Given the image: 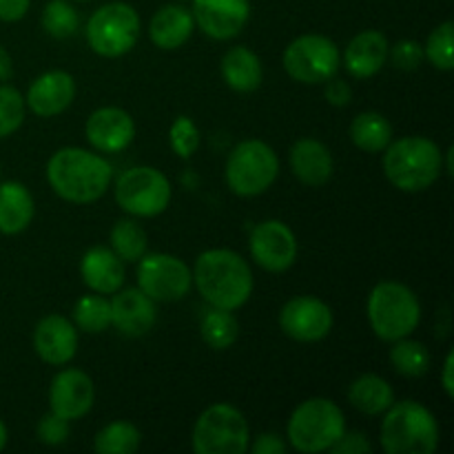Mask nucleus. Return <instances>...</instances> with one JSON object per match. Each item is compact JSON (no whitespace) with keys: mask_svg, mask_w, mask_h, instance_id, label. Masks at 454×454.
I'll list each match as a JSON object with an SVG mask.
<instances>
[{"mask_svg":"<svg viewBox=\"0 0 454 454\" xmlns=\"http://www.w3.org/2000/svg\"><path fill=\"white\" fill-rule=\"evenodd\" d=\"M248 448H251L253 454H286V450H288L286 443H284L282 439L273 433L260 434V437L253 442V446L248 443Z\"/></svg>","mask_w":454,"mask_h":454,"instance_id":"nucleus-41","label":"nucleus"},{"mask_svg":"<svg viewBox=\"0 0 454 454\" xmlns=\"http://www.w3.org/2000/svg\"><path fill=\"white\" fill-rule=\"evenodd\" d=\"M47 180L67 202L89 204L106 193L114 180V168L100 155L78 146H65L49 160Z\"/></svg>","mask_w":454,"mask_h":454,"instance_id":"nucleus-1","label":"nucleus"},{"mask_svg":"<svg viewBox=\"0 0 454 454\" xmlns=\"http://www.w3.org/2000/svg\"><path fill=\"white\" fill-rule=\"evenodd\" d=\"M344 412L331 399H306L295 408L288 421V443L295 450L315 454L331 450L333 443L344 434Z\"/></svg>","mask_w":454,"mask_h":454,"instance_id":"nucleus-6","label":"nucleus"},{"mask_svg":"<svg viewBox=\"0 0 454 454\" xmlns=\"http://www.w3.org/2000/svg\"><path fill=\"white\" fill-rule=\"evenodd\" d=\"M395 371L403 377H424L430 371V353L421 341L397 340L390 350Z\"/></svg>","mask_w":454,"mask_h":454,"instance_id":"nucleus-32","label":"nucleus"},{"mask_svg":"<svg viewBox=\"0 0 454 454\" xmlns=\"http://www.w3.org/2000/svg\"><path fill=\"white\" fill-rule=\"evenodd\" d=\"M368 322L384 341L412 335L419 326L421 306L415 293L399 282H380L368 295Z\"/></svg>","mask_w":454,"mask_h":454,"instance_id":"nucleus-5","label":"nucleus"},{"mask_svg":"<svg viewBox=\"0 0 454 454\" xmlns=\"http://www.w3.org/2000/svg\"><path fill=\"white\" fill-rule=\"evenodd\" d=\"M168 142L180 158H191L200 146V131L193 120L186 118V115L176 118V122L171 124V131H168Z\"/></svg>","mask_w":454,"mask_h":454,"instance_id":"nucleus-37","label":"nucleus"},{"mask_svg":"<svg viewBox=\"0 0 454 454\" xmlns=\"http://www.w3.org/2000/svg\"><path fill=\"white\" fill-rule=\"evenodd\" d=\"M200 333H202V340L208 348L226 350L238 341L239 324L235 319L233 310L211 306L204 313L202 324H200Z\"/></svg>","mask_w":454,"mask_h":454,"instance_id":"nucleus-29","label":"nucleus"},{"mask_svg":"<svg viewBox=\"0 0 454 454\" xmlns=\"http://www.w3.org/2000/svg\"><path fill=\"white\" fill-rule=\"evenodd\" d=\"M384 173L390 184L406 193L430 189L443 171V153L430 137L408 136L386 146Z\"/></svg>","mask_w":454,"mask_h":454,"instance_id":"nucleus-3","label":"nucleus"},{"mask_svg":"<svg viewBox=\"0 0 454 454\" xmlns=\"http://www.w3.org/2000/svg\"><path fill=\"white\" fill-rule=\"evenodd\" d=\"M452 40H454V22L446 20L433 29V34L428 35V43H426V58L433 62L437 69L442 71H452L454 60H452Z\"/></svg>","mask_w":454,"mask_h":454,"instance_id":"nucleus-35","label":"nucleus"},{"mask_svg":"<svg viewBox=\"0 0 454 454\" xmlns=\"http://www.w3.org/2000/svg\"><path fill=\"white\" fill-rule=\"evenodd\" d=\"M75 98V82L67 71H47L31 82L25 105L40 118L62 114Z\"/></svg>","mask_w":454,"mask_h":454,"instance_id":"nucleus-20","label":"nucleus"},{"mask_svg":"<svg viewBox=\"0 0 454 454\" xmlns=\"http://www.w3.org/2000/svg\"><path fill=\"white\" fill-rule=\"evenodd\" d=\"M279 173V160L266 142H239L226 160V182L235 195L255 198L273 186Z\"/></svg>","mask_w":454,"mask_h":454,"instance_id":"nucleus-7","label":"nucleus"},{"mask_svg":"<svg viewBox=\"0 0 454 454\" xmlns=\"http://www.w3.org/2000/svg\"><path fill=\"white\" fill-rule=\"evenodd\" d=\"M96 399L91 377L84 375L78 368H67L53 377L49 386V406L51 412L60 415L62 419L75 421L87 415Z\"/></svg>","mask_w":454,"mask_h":454,"instance_id":"nucleus-16","label":"nucleus"},{"mask_svg":"<svg viewBox=\"0 0 454 454\" xmlns=\"http://www.w3.org/2000/svg\"><path fill=\"white\" fill-rule=\"evenodd\" d=\"M195 286L200 295L217 309L235 310L253 293V273L247 262L229 248H211L195 260Z\"/></svg>","mask_w":454,"mask_h":454,"instance_id":"nucleus-2","label":"nucleus"},{"mask_svg":"<svg viewBox=\"0 0 454 454\" xmlns=\"http://www.w3.org/2000/svg\"><path fill=\"white\" fill-rule=\"evenodd\" d=\"M38 439L47 446H60L69 439V421L62 419L56 412L44 415L38 424Z\"/></svg>","mask_w":454,"mask_h":454,"instance_id":"nucleus-39","label":"nucleus"},{"mask_svg":"<svg viewBox=\"0 0 454 454\" xmlns=\"http://www.w3.org/2000/svg\"><path fill=\"white\" fill-rule=\"evenodd\" d=\"M293 176L309 186H322L333 176V155L319 140L304 137L291 149Z\"/></svg>","mask_w":454,"mask_h":454,"instance_id":"nucleus-23","label":"nucleus"},{"mask_svg":"<svg viewBox=\"0 0 454 454\" xmlns=\"http://www.w3.org/2000/svg\"><path fill=\"white\" fill-rule=\"evenodd\" d=\"M111 304V326L127 337H142L153 328L158 319L155 301L140 288H124L114 295Z\"/></svg>","mask_w":454,"mask_h":454,"instance_id":"nucleus-19","label":"nucleus"},{"mask_svg":"<svg viewBox=\"0 0 454 454\" xmlns=\"http://www.w3.org/2000/svg\"><path fill=\"white\" fill-rule=\"evenodd\" d=\"M452 153H454V149L450 146V149H448V153H446V173L448 176H452Z\"/></svg>","mask_w":454,"mask_h":454,"instance_id":"nucleus-46","label":"nucleus"},{"mask_svg":"<svg viewBox=\"0 0 454 454\" xmlns=\"http://www.w3.org/2000/svg\"><path fill=\"white\" fill-rule=\"evenodd\" d=\"M248 443L251 430L247 419L231 403H215L195 421L193 450L198 454H244Z\"/></svg>","mask_w":454,"mask_h":454,"instance_id":"nucleus-8","label":"nucleus"},{"mask_svg":"<svg viewBox=\"0 0 454 454\" xmlns=\"http://www.w3.org/2000/svg\"><path fill=\"white\" fill-rule=\"evenodd\" d=\"M326 100L331 102L333 106H346L353 98V89L344 82V80H326Z\"/></svg>","mask_w":454,"mask_h":454,"instance_id":"nucleus-42","label":"nucleus"},{"mask_svg":"<svg viewBox=\"0 0 454 454\" xmlns=\"http://www.w3.org/2000/svg\"><path fill=\"white\" fill-rule=\"evenodd\" d=\"M350 140L366 153H380L393 140V127L381 114L366 111V114H359L350 124Z\"/></svg>","mask_w":454,"mask_h":454,"instance_id":"nucleus-28","label":"nucleus"},{"mask_svg":"<svg viewBox=\"0 0 454 454\" xmlns=\"http://www.w3.org/2000/svg\"><path fill=\"white\" fill-rule=\"evenodd\" d=\"M348 402L364 415H381L395 403V393L384 377L368 372L350 384Z\"/></svg>","mask_w":454,"mask_h":454,"instance_id":"nucleus-27","label":"nucleus"},{"mask_svg":"<svg viewBox=\"0 0 454 454\" xmlns=\"http://www.w3.org/2000/svg\"><path fill=\"white\" fill-rule=\"evenodd\" d=\"M380 439L388 454H430L439 446V426L428 408L408 399L386 411Z\"/></svg>","mask_w":454,"mask_h":454,"instance_id":"nucleus-4","label":"nucleus"},{"mask_svg":"<svg viewBox=\"0 0 454 454\" xmlns=\"http://www.w3.org/2000/svg\"><path fill=\"white\" fill-rule=\"evenodd\" d=\"M34 346L40 359L51 366H65L78 350V331L62 315H47L34 331Z\"/></svg>","mask_w":454,"mask_h":454,"instance_id":"nucleus-18","label":"nucleus"},{"mask_svg":"<svg viewBox=\"0 0 454 454\" xmlns=\"http://www.w3.org/2000/svg\"><path fill=\"white\" fill-rule=\"evenodd\" d=\"M452 371H454V353L446 355V362H443V375H442V386H443V393L448 395V397H454V377H452Z\"/></svg>","mask_w":454,"mask_h":454,"instance_id":"nucleus-44","label":"nucleus"},{"mask_svg":"<svg viewBox=\"0 0 454 454\" xmlns=\"http://www.w3.org/2000/svg\"><path fill=\"white\" fill-rule=\"evenodd\" d=\"M226 84L239 93H251L262 84V62L248 47H233L222 58Z\"/></svg>","mask_w":454,"mask_h":454,"instance_id":"nucleus-26","label":"nucleus"},{"mask_svg":"<svg viewBox=\"0 0 454 454\" xmlns=\"http://www.w3.org/2000/svg\"><path fill=\"white\" fill-rule=\"evenodd\" d=\"M284 69L301 84H324L340 69V49L326 35H300L284 51Z\"/></svg>","mask_w":454,"mask_h":454,"instance_id":"nucleus-11","label":"nucleus"},{"mask_svg":"<svg viewBox=\"0 0 454 454\" xmlns=\"http://www.w3.org/2000/svg\"><path fill=\"white\" fill-rule=\"evenodd\" d=\"M84 131H87V140L91 142L93 149L102 151V153H118L133 142L136 124L124 109L102 106L89 115Z\"/></svg>","mask_w":454,"mask_h":454,"instance_id":"nucleus-17","label":"nucleus"},{"mask_svg":"<svg viewBox=\"0 0 454 454\" xmlns=\"http://www.w3.org/2000/svg\"><path fill=\"white\" fill-rule=\"evenodd\" d=\"M4 446H7V428H4V424L0 421V450H3Z\"/></svg>","mask_w":454,"mask_h":454,"instance_id":"nucleus-47","label":"nucleus"},{"mask_svg":"<svg viewBox=\"0 0 454 454\" xmlns=\"http://www.w3.org/2000/svg\"><path fill=\"white\" fill-rule=\"evenodd\" d=\"M193 27L195 20L189 9H184L182 4H164L151 18L149 35L155 47L171 51V49H180L191 38Z\"/></svg>","mask_w":454,"mask_h":454,"instance_id":"nucleus-24","label":"nucleus"},{"mask_svg":"<svg viewBox=\"0 0 454 454\" xmlns=\"http://www.w3.org/2000/svg\"><path fill=\"white\" fill-rule=\"evenodd\" d=\"M82 282L100 295H114L124 284V262L106 247L89 248L80 262Z\"/></svg>","mask_w":454,"mask_h":454,"instance_id":"nucleus-21","label":"nucleus"},{"mask_svg":"<svg viewBox=\"0 0 454 454\" xmlns=\"http://www.w3.org/2000/svg\"><path fill=\"white\" fill-rule=\"evenodd\" d=\"M115 202L136 217H155L171 202V184L158 168L133 167L115 182Z\"/></svg>","mask_w":454,"mask_h":454,"instance_id":"nucleus-10","label":"nucleus"},{"mask_svg":"<svg viewBox=\"0 0 454 454\" xmlns=\"http://www.w3.org/2000/svg\"><path fill=\"white\" fill-rule=\"evenodd\" d=\"M140 16L127 3L102 4L87 22V43L98 56L118 58L136 47Z\"/></svg>","mask_w":454,"mask_h":454,"instance_id":"nucleus-9","label":"nucleus"},{"mask_svg":"<svg viewBox=\"0 0 454 454\" xmlns=\"http://www.w3.org/2000/svg\"><path fill=\"white\" fill-rule=\"evenodd\" d=\"M34 220V198L20 182L0 184V233H22Z\"/></svg>","mask_w":454,"mask_h":454,"instance_id":"nucleus-25","label":"nucleus"},{"mask_svg":"<svg viewBox=\"0 0 454 454\" xmlns=\"http://www.w3.org/2000/svg\"><path fill=\"white\" fill-rule=\"evenodd\" d=\"M251 255L270 273H284L297 260L295 233L279 220H266L253 229Z\"/></svg>","mask_w":454,"mask_h":454,"instance_id":"nucleus-13","label":"nucleus"},{"mask_svg":"<svg viewBox=\"0 0 454 454\" xmlns=\"http://www.w3.org/2000/svg\"><path fill=\"white\" fill-rule=\"evenodd\" d=\"M279 326L295 341H319L331 333L333 310L317 297H293L279 313Z\"/></svg>","mask_w":454,"mask_h":454,"instance_id":"nucleus-14","label":"nucleus"},{"mask_svg":"<svg viewBox=\"0 0 454 454\" xmlns=\"http://www.w3.org/2000/svg\"><path fill=\"white\" fill-rule=\"evenodd\" d=\"M75 3H89V0H75Z\"/></svg>","mask_w":454,"mask_h":454,"instance_id":"nucleus-48","label":"nucleus"},{"mask_svg":"<svg viewBox=\"0 0 454 454\" xmlns=\"http://www.w3.org/2000/svg\"><path fill=\"white\" fill-rule=\"evenodd\" d=\"M331 452H335V454H366V452H372V446L362 433H346V430H344V434H341V437L337 439V442L331 446Z\"/></svg>","mask_w":454,"mask_h":454,"instance_id":"nucleus-40","label":"nucleus"},{"mask_svg":"<svg viewBox=\"0 0 454 454\" xmlns=\"http://www.w3.org/2000/svg\"><path fill=\"white\" fill-rule=\"evenodd\" d=\"M149 239L136 220H118L111 229V251L122 262H137L146 253Z\"/></svg>","mask_w":454,"mask_h":454,"instance_id":"nucleus-31","label":"nucleus"},{"mask_svg":"<svg viewBox=\"0 0 454 454\" xmlns=\"http://www.w3.org/2000/svg\"><path fill=\"white\" fill-rule=\"evenodd\" d=\"M388 56L393 65L402 71H415L421 65L424 49L415 40H399L393 49H388Z\"/></svg>","mask_w":454,"mask_h":454,"instance_id":"nucleus-38","label":"nucleus"},{"mask_svg":"<svg viewBox=\"0 0 454 454\" xmlns=\"http://www.w3.org/2000/svg\"><path fill=\"white\" fill-rule=\"evenodd\" d=\"M142 434L129 421H114L96 434L93 450L100 454H131L140 448Z\"/></svg>","mask_w":454,"mask_h":454,"instance_id":"nucleus-30","label":"nucleus"},{"mask_svg":"<svg viewBox=\"0 0 454 454\" xmlns=\"http://www.w3.org/2000/svg\"><path fill=\"white\" fill-rule=\"evenodd\" d=\"M193 275L176 255L151 253L137 260V288L153 301H180L189 293Z\"/></svg>","mask_w":454,"mask_h":454,"instance_id":"nucleus-12","label":"nucleus"},{"mask_svg":"<svg viewBox=\"0 0 454 454\" xmlns=\"http://www.w3.org/2000/svg\"><path fill=\"white\" fill-rule=\"evenodd\" d=\"M191 3H193L191 13L195 25L213 40L235 38L251 18L248 0H191Z\"/></svg>","mask_w":454,"mask_h":454,"instance_id":"nucleus-15","label":"nucleus"},{"mask_svg":"<svg viewBox=\"0 0 454 454\" xmlns=\"http://www.w3.org/2000/svg\"><path fill=\"white\" fill-rule=\"evenodd\" d=\"M25 98L12 87H0V140L18 131L25 120Z\"/></svg>","mask_w":454,"mask_h":454,"instance_id":"nucleus-36","label":"nucleus"},{"mask_svg":"<svg viewBox=\"0 0 454 454\" xmlns=\"http://www.w3.org/2000/svg\"><path fill=\"white\" fill-rule=\"evenodd\" d=\"M31 0H0V20L16 22L29 12Z\"/></svg>","mask_w":454,"mask_h":454,"instance_id":"nucleus-43","label":"nucleus"},{"mask_svg":"<svg viewBox=\"0 0 454 454\" xmlns=\"http://www.w3.org/2000/svg\"><path fill=\"white\" fill-rule=\"evenodd\" d=\"M388 60V40L381 31H362L350 40L344 53V65L353 78L364 80L375 75Z\"/></svg>","mask_w":454,"mask_h":454,"instance_id":"nucleus-22","label":"nucleus"},{"mask_svg":"<svg viewBox=\"0 0 454 454\" xmlns=\"http://www.w3.org/2000/svg\"><path fill=\"white\" fill-rule=\"evenodd\" d=\"M13 74V65H12V56L7 53V49L0 44V82L12 78Z\"/></svg>","mask_w":454,"mask_h":454,"instance_id":"nucleus-45","label":"nucleus"},{"mask_svg":"<svg viewBox=\"0 0 454 454\" xmlns=\"http://www.w3.org/2000/svg\"><path fill=\"white\" fill-rule=\"evenodd\" d=\"M40 20H43V29L58 40L71 38L80 27L78 12L67 0H51V3H47Z\"/></svg>","mask_w":454,"mask_h":454,"instance_id":"nucleus-34","label":"nucleus"},{"mask_svg":"<svg viewBox=\"0 0 454 454\" xmlns=\"http://www.w3.org/2000/svg\"><path fill=\"white\" fill-rule=\"evenodd\" d=\"M75 326L89 335L105 333L111 326V304L109 300L98 293V295H84L74 306Z\"/></svg>","mask_w":454,"mask_h":454,"instance_id":"nucleus-33","label":"nucleus"}]
</instances>
